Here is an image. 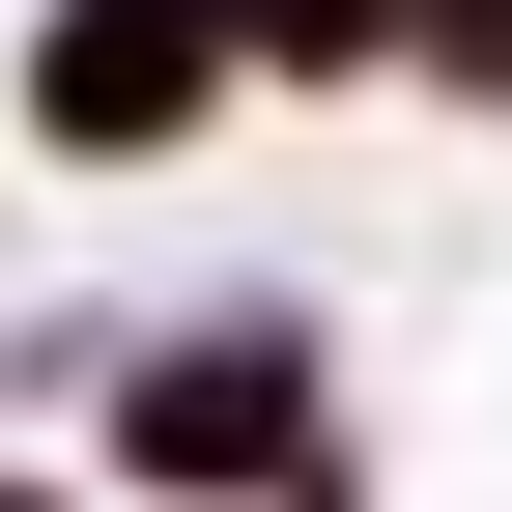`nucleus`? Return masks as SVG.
I'll return each mask as SVG.
<instances>
[{"label": "nucleus", "mask_w": 512, "mask_h": 512, "mask_svg": "<svg viewBox=\"0 0 512 512\" xmlns=\"http://www.w3.org/2000/svg\"><path fill=\"white\" fill-rule=\"evenodd\" d=\"M171 86H200V0H86V57H57V114L114 143V114H171Z\"/></svg>", "instance_id": "nucleus-1"}]
</instances>
